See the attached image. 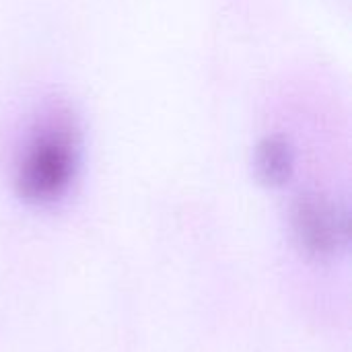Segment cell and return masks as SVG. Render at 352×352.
<instances>
[{"instance_id":"1","label":"cell","mask_w":352,"mask_h":352,"mask_svg":"<svg viewBox=\"0 0 352 352\" xmlns=\"http://www.w3.org/2000/svg\"><path fill=\"white\" fill-rule=\"evenodd\" d=\"M80 128L64 105L43 107L27 126L14 155V190L31 206L68 196L80 169Z\"/></svg>"},{"instance_id":"2","label":"cell","mask_w":352,"mask_h":352,"mask_svg":"<svg viewBox=\"0 0 352 352\" xmlns=\"http://www.w3.org/2000/svg\"><path fill=\"white\" fill-rule=\"evenodd\" d=\"M291 229L301 252L318 260H328L346 250L351 214L338 200L320 192H305L293 202Z\"/></svg>"},{"instance_id":"3","label":"cell","mask_w":352,"mask_h":352,"mask_svg":"<svg viewBox=\"0 0 352 352\" xmlns=\"http://www.w3.org/2000/svg\"><path fill=\"white\" fill-rule=\"evenodd\" d=\"M254 167L262 184L270 188H280L289 184L295 175V167H297L295 146L283 134L266 136L256 146Z\"/></svg>"}]
</instances>
